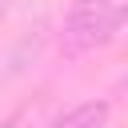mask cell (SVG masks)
<instances>
[{"instance_id":"1","label":"cell","mask_w":128,"mask_h":128,"mask_svg":"<svg viewBox=\"0 0 128 128\" xmlns=\"http://www.w3.org/2000/svg\"><path fill=\"white\" fill-rule=\"evenodd\" d=\"M124 12H128V0H72L60 24V52L76 60L96 48H108L120 36Z\"/></svg>"},{"instance_id":"2","label":"cell","mask_w":128,"mask_h":128,"mask_svg":"<svg viewBox=\"0 0 128 128\" xmlns=\"http://www.w3.org/2000/svg\"><path fill=\"white\" fill-rule=\"evenodd\" d=\"M108 116H112L108 100H84V104L68 108L64 116H56L48 128H108Z\"/></svg>"},{"instance_id":"3","label":"cell","mask_w":128,"mask_h":128,"mask_svg":"<svg viewBox=\"0 0 128 128\" xmlns=\"http://www.w3.org/2000/svg\"><path fill=\"white\" fill-rule=\"evenodd\" d=\"M0 12H4V0H0Z\"/></svg>"}]
</instances>
